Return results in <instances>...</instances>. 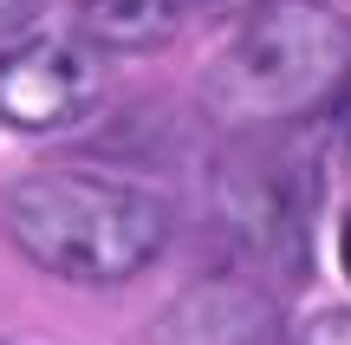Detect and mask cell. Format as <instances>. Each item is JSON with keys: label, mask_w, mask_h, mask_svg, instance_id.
Here are the masks:
<instances>
[{"label": "cell", "mask_w": 351, "mask_h": 345, "mask_svg": "<svg viewBox=\"0 0 351 345\" xmlns=\"http://www.w3.org/2000/svg\"><path fill=\"white\" fill-rule=\"evenodd\" d=\"M351 91V20L332 0H261L208 65V111L228 130H300Z\"/></svg>", "instance_id": "cell-1"}, {"label": "cell", "mask_w": 351, "mask_h": 345, "mask_svg": "<svg viewBox=\"0 0 351 345\" xmlns=\"http://www.w3.org/2000/svg\"><path fill=\"white\" fill-rule=\"evenodd\" d=\"M0 222L39 274H59L72 287H124L169 241V209L150 189L85 169L20 176L0 202Z\"/></svg>", "instance_id": "cell-2"}, {"label": "cell", "mask_w": 351, "mask_h": 345, "mask_svg": "<svg viewBox=\"0 0 351 345\" xmlns=\"http://www.w3.org/2000/svg\"><path fill=\"white\" fill-rule=\"evenodd\" d=\"M104 98V65L72 33H26L0 52V124L65 130Z\"/></svg>", "instance_id": "cell-3"}, {"label": "cell", "mask_w": 351, "mask_h": 345, "mask_svg": "<svg viewBox=\"0 0 351 345\" xmlns=\"http://www.w3.org/2000/svg\"><path fill=\"white\" fill-rule=\"evenodd\" d=\"M228 215L247 241L300 254V235L313 222V169L300 176L293 156H254L247 169H228Z\"/></svg>", "instance_id": "cell-4"}, {"label": "cell", "mask_w": 351, "mask_h": 345, "mask_svg": "<svg viewBox=\"0 0 351 345\" xmlns=\"http://www.w3.org/2000/svg\"><path fill=\"white\" fill-rule=\"evenodd\" d=\"M189 0H78V33L111 52H150L176 33Z\"/></svg>", "instance_id": "cell-5"}, {"label": "cell", "mask_w": 351, "mask_h": 345, "mask_svg": "<svg viewBox=\"0 0 351 345\" xmlns=\"http://www.w3.org/2000/svg\"><path fill=\"white\" fill-rule=\"evenodd\" d=\"M176 313H182V320H195V339H189V345H261V326H267L261 300L241 294V287H228V281L189 294Z\"/></svg>", "instance_id": "cell-6"}, {"label": "cell", "mask_w": 351, "mask_h": 345, "mask_svg": "<svg viewBox=\"0 0 351 345\" xmlns=\"http://www.w3.org/2000/svg\"><path fill=\"white\" fill-rule=\"evenodd\" d=\"M300 345H351V307L313 313V320H306V333H300Z\"/></svg>", "instance_id": "cell-7"}, {"label": "cell", "mask_w": 351, "mask_h": 345, "mask_svg": "<svg viewBox=\"0 0 351 345\" xmlns=\"http://www.w3.org/2000/svg\"><path fill=\"white\" fill-rule=\"evenodd\" d=\"M39 7H46V0H0V33H20Z\"/></svg>", "instance_id": "cell-8"}, {"label": "cell", "mask_w": 351, "mask_h": 345, "mask_svg": "<svg viewBox=\"0 0 351 345\" xmlns=\"http://www.w3.org/2000/svg\"><path fill=\"white\" fill-rule=\"evenodd\" d=\"M195 13H208V20H241L247 7H261V0H189Z\"/></svg>", "instance_id": "cell-9"}, {"label": "cell", "mask_w": 351, "mask_h": 345, "mask_svg": "<svg viewBox=\"0 0 351 345\" xmlns=\"http://www.w3.org/2000/svg\"><path fill=\"white\" fill-rule=\"evenodd\" d=\"M339 261H345V281H351V209H345V228H339Z\"/></svg>", "instance_id": "cell-10"}, {"label": "cell", "mask_w": 351, "mask_h": 345, "mask_svg": "<svg viewBox=\"0 0 351 345\" xmlns=\"http://www.w3.org/2000/svg\"><path fill=\"white\" fill-rule=\"evenodd\" d=\"M345 163H351V98H345Z\"/></svg>", "instance_id": "cell-11"}]
</instances>
